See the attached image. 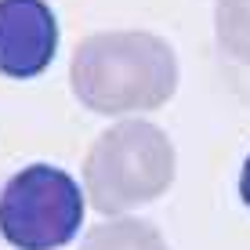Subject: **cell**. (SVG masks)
<instances>
[{
    "mask_svg": "<svg viewBox=\"0 0 250 250\" xmlns=\"http://www.w3.org/2000/svg\"><path fill=\"white\" fill-rule=\"evenodd\" d=\"M239 200H243V207L250 210V156L243 160V167H239Z\"/></svg>",
    "mask_w": 250,
    "mask_h": 250,
    "instance_id": "52a82bcc",
    "label": "cell"
},
{
    "mask_svg": "<svg viewBox=\"0 0 250 250\" xmlns=\"http://www.w3.org/2000/svg\"><path fill=\"white\" fill-rule=\"evenodd\" d=\"M87 196L69 170L29 163L0 188V239L15 250H62L83 229Z\"/></svg>",
    "mask_w": 250,
    "mask_h": 250,
    "instance_id": "3957f363",
    "label": "cell"
},
{
    "mask_svg": "<svg viewBox=\"0 0 250 250\" xmlns=\"http://www.w3.org/2000/svg\"><path fill=\"white\" fill-rule=\"evenodd\" d=\"M178 178V152L163 127L142 116L116 120L83 156V196L102 218L156 203Z\"/></svg>",
    "mask_w": 250,
    "mask_h": 250,
    "instance_id": "7a4b0ae2",
    "label": "cell"
},
{
    "mask_svg": "<svg viewBox=\"0 0 250 250\" xmlns=\"http://www.w3.org/2000/svg\"><path fill=\"white\" fill-rule=\"evenodd\" d=\"M182 69L163 37L149 29H102L83 37L69 62V87L87 113L142 116L163 109L178 91Z\"/></svg>",
    "mask_w": 250,
    "mask_h": 250,
    "instance_id": "6da1fadb",
    "label": "cell"
},
{
    "mask_svg": "<svg viewBox=\"0 0 250 250\" xmlns=\"http://www.w3.org/2000/svg\"><path fill=\"white\" fill-rule=\"evenodd\" d=\"M80 250H170V243L152 221L124 214V218H105L87 229Z\"/></svg>",
    "mask_w": 250,
    "mask_h": 250,
    "instance_id": "5b68a950",
    "label": "cell"
},
{
    "mask_svg": "<svg viewBox=\"0 0 250 250\" xmlns=\"http://www.w3.org/2000/svg\"><path fill=\"white\" fill-rule=\"evenodd\" d=\"M58 19L47 0H0V76L37 80L58 55Z\"/></svg>",
    "mask_w": 250,
    "mask_h": 250,
    "instance_id": "277c9868",
    "label": "cell"
},
{
    "mask_svg": "<svg viewBox=\"0 0 250 250\" xmlns=\"http://www.w3.org/2000/svg\"><path fill=\"white\" fill-rule=\"evenodd\" d=\"M214 37L232 65L250 69V0H214Z\"/></svg>",
    "mask_w": 250,
    "mask_h": 250,
    "instance_id": "8992f818",
    "label": "cell"
}]
</instances>
